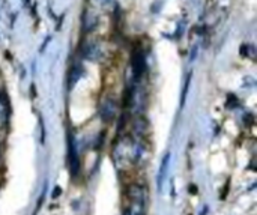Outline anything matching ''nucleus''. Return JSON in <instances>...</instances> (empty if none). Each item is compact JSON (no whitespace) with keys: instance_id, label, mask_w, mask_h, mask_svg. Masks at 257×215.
Instances as JSON below:
<instances>
[{"instance_id":"2","label":"nucleus","mask_w":257,"mask_h":215,"mask_svg":"<svg viewBox=\"0 0 257 215\" xmlns=\"http://www.w3.org/2000/svg\"><path fill=\"white\" fill-rule=\"evenodd\" d=\"M115 112H116L115 102H112V101H107L104 105L101 107V116L104 118L106 121H110L112 118H115Z\"/></svg>"},{"instance_id":"1","label":"nucleus","mask_w":257,"mask_h":215,"mask_svg":"<svg viewBox=\"0 0 257 215\" xmlns=\"http://www.w3.org/2000/svg\"><path fill=\"white\" fill-rule=\"evenodd\" d=\"M146 68V59L141 50H134L132 53V70L135 75H141Z\"/></svg>"}]
</instances>
